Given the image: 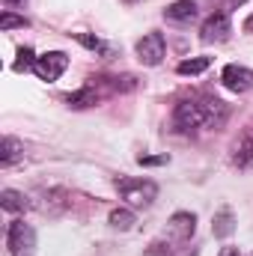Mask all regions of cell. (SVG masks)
I'll list each match as a JSON object with an SVG mask.
<instances>
[{"mask_svg":"<svg viewBox=\"0 0 253 256\" xmlns=\"http://www.w3.org/2000/svg\"><path fill=\"white\" fill-rule=\"evenodd\" d=\"M230 33H232V24H230V15H226V12H212V15L202 21V27H200V39L208 42V45L230 39Z\"/></svg>","mask_w":253,"mask_h":256,"instance_id":"obj_4","label":"cell"},{"mask_svg":"<svg viewBox=\"0 0 253 256\" xmlns=\"http://www.w3.org/2000/svg\"><path fill=\"white\" fill-rule=\"evenodd\" d=\"M220 80H224V86L232 90V92H248V90L253 86V72L248 68V66L230 63L224 72H220Z\"/></svg>","mask_w":253,"mask_h":256,"instance_id":"obj_7","label":"cell"},{"mask_svg":"<svg viewBox=\"0 0 253 256\" xmlns=\"http://www.w3.org/2000/svg\"><path fill=\"white\" fill-rule=\"evenodd\" d=\"M170 230H173L179 238H190L194 230H196V218L188 214V212H176V214L170 218Z\"/></svg>","mask_w":253,"mask_h":256,"instance_id":"obj_10","label":"cell"},{"mask_svg":"<svg viewBox=\"0 0 253 256\" xmlns=\"http://www.w3.org/2000/svg\"><path fill=\"white\" fill-rule=\"evenodd\" d=\"M220 256H238V250H236V248H224V250H220Z\"/></svg>","mask_w":253,"mask_h":256,"instance_id":"obj_22","label":"cell"},{"mask_svg":"<svg viewBox=\"0 0 253 256\" xmlns=\"http://www.w3.org/2000/svg\"><path fill=\"white\" fill-rule=\"evenodd\" d=\"M224 120H226V104L218 102V98H208V96L179 102L176 114H173V126L182 134L196 131V128H218L224 126Z\"/></svg>","mask_w":253,"mask_h":256,"instance_id":"obj_1","label":"cell"},{"mask_svg":"<svg viewBox=\"0 0 253 256\" xmlns=\"http://www.w3.org/2000/svg\"><path fill=\"white\" fill-rule=\"evenodd\" d=\"M208 57H194V60H182V63L176 66V72L179 74H200V72H206L208 68Z\"/></svg>","mask_w":253,"mask_h":256,"instance_id":"obj_16","label":"cell"},{"mask_svg":"<svg viewBox=\"0 0 253 256\" xmlns=\"http://www.w3.org/2000/svg\"><path fill=\"white\" fill-rule=\"evenodd\" d=\"M6 248L12 256H33L36 250V230L24 220H12L6 230Z\"/></svg>","mask_w":253,"mask_h":256,"instance_id":"obj_3","label":"cell"},{"mask_svg":"<svg viewBox=\"0 0 253 256\" xmlns=\"http://www.w3.org/2000/svg\"><path fill=\"white\" fill-rule=\"evenodd\" d=\"M212 230H214L218 238H230V236L236 232V218H232V212H230V208H220V212L214 214Z\"/></svg>","mask_w":253,"mask_h":256,"instance_id":"obj_12","label":"cell"},{"mask_svg":"<svg viewBox=\"0 0 253 256\" xmlns=\"http://www.w3.org/2000/svg\"><path fill=\"white\" fill-rule=\"evenodd\" d=\"M137 60L143 66H158L164 60V36L161 33H146L140 42H137Z\"/></svg>","mask_w":253,"mask_h":256,"instance_id":"obj_6","label":"cell"},{"mask_svg":"<svg viewBox=\"0 0 253 256\" xmlns=\"http://www.w3.org/2000/svg\"><path fill=\"white\" fill-rule=\"evenodd\" d=\"M66 102H68V108H90V104L98 102V96H96L92 90H78V92H72Z\"/></svg>","mask_w":253,"mask_h":256,"instance_id":"obj_17","label":"cell"},{"mask_svg":"<svg viewBox=\"0 0 253 256\" xmlns=\"http://www.w3.org/2000/svg\"><path fill=\"white\" fill-rule=\"evenodd\" d=\"M232 164L238 170H250L253 167V128H248L236 143H232Z\"/></svg>","mask_w":253,"mask_h":256,"instance_id":"obj_8","label":"cell"},{"mask_svg":"<svg viewBox=\"0 0 253 256\" xmlns=\"http://www.w3.org/2000/svg\"><path fill=\"white\" fill-rule=\"evenodd\" d=\"M0 206H3L6 212H24V208L30 206V200H27L21 191H12V188H6V191L0 194Z\"/></svg>","mask_w":253,"mask_h":256,"instance_id":"obj_13","label":"cell"},{"mask_svg":"<svg viewBox=\"0 0 253 256\" xmlns=\"http://www.w3.org/2000/svg\"><path fill=\"white\" fill-rule=\"evenodd\" d=\"M137 161H140V164H167V155H158V158H143V155H140Z\"/></svg>","mask_w":253,"mask_h":256,"instance_id":"obj_20","label":"cell"},{"mask_svg":"<svg viewBox=\"0 0 253 256\" xmlns=\"http://www.w3.org/2000/svg\"><path fill=\"white\" fill-rule=\"evenodd\" d=\"M78 42H80L84 48H90V51H98V54H104V57H110V54H114V48H110L104 39H98V36H90V33H78Z\"/></svg>","mask_w":253,"mask_h":256,"instance_id":"obj_14","label":"cell"},{"mask_svg":"<svg viewBox=\"0 0 253 256\" xmlns=\"http://www.w3.org/2000/svg\"><path fill=\"white\" fill-rule=\"evenodd\" d=\"M66 66H68V57H66L63 51H48V54L36 57L33 72H36L42 80H57V78L66 72Z\"/></svg>","mask_w":253,"mask_h":256,"instance_id":"obj_5","label":"cell"},{"mask_svg":"<svg viewBox=\"0 0 253 256\" xmlns=\"http://www.w3.org/2000/svg\"><path fill=\"white\" fill-rule=\"evenodd\" d=\"M21 155H24V146H21V140H15V137H3V143H0V167H9V164H15Z\"/></svg>","mask_w":253,"mask_h":256,"instance_id":"obj_11","label":"cell"},{"mask_svg":"<svg viewBox=\"0 0 253 256\" xmlns=\"http://www.w3.org/2000/svg\"><path fill=\"white\" fill-rule=\"evenodd\" d=\"M12 27H27V18L24 15H12L9 9L0 15V30H12Z\"/></svg>","mask_w":253,"mask_h":256,"instance_id":"obj_18","label":"cell"},{"mask_svg":"<svg viewBox=\"0 0 253 256\" xmlns=\"http://www.w3.org/2000/svg\"><path fill=\"white\" fill-rule=\"evenodd\" d=\"M36 66V57H33V48H21L18 51V60H15V72H27Z\"/></svg>","mask_w":253,"mask_h":256,"instance_id":"obj_19","label":"cell"},{"mask_svg":"<svg viewBox=\"0 0 253 256\" xmlns=\"http://www.w3.org/2000/svg\"><path fill=\"white\" fill-rule=\"evenodd\" d=\"M164 18L173 21V24H188V21L196 18V3L194 0H176L164 9Z\"/></svg>","mask_w":253,"mask_h":256,"instance_id":"obj_9","label":"cell"},{"mask_svg":"<svg viewBox=\"0 0 253 256\" xmlns=\"http://www.w3.org/2000/svg\"><path fill=\"white\" fill-rule=\"evenodd\" d=\"M116 191H120V196L126 200L128 206L146 208V206H152V200L158 196V185H155L152 179H131V176H122V179H116Z\"/></svg>","mask_w":253,"mask_h":256,"instance_id":"obj_2","label":"cell"},{"mask_svg":"<svg viewBox=\"0 0 253 256\" xmlns=\"http://www.w3.org/2000/svg\"><path fill=\"white\" fill-rule=\"evenodd\" d=\"M110 226H114V230H122V232L131 230V226H134V212H131V208H114V212H110Z\"/></svg>","mask_w":253,"mask_h":256,"instance_id":"obj_15","label":"cell"},{"mask_svg":"<svg viewBox=\"0 0 253 256\" xmlns=\"http://www.w3.org/2000/svg\"><path fill=\"white\" fill-rule=\"evenodd\" d=\"M244 30H253V18L248 21V24H244Z\"/></svg>","mask_w":253,"mask_h":256,"instance_id":"obj_23","label":"cell"},{"mask_svg":"<svg viewBox=\"0 0 253 256\" xmlns=\"http://www.w3.org/2000/svg\"><path fill=\"white\" fill-rule=\"evenodd\" d=\"M3 3H6V9H15V6H21L24 0H3Z\"/></svg>","mask_w":253,"mask_h":256,"instance_id":"obj_21","label":"cell"}]
</instances>
